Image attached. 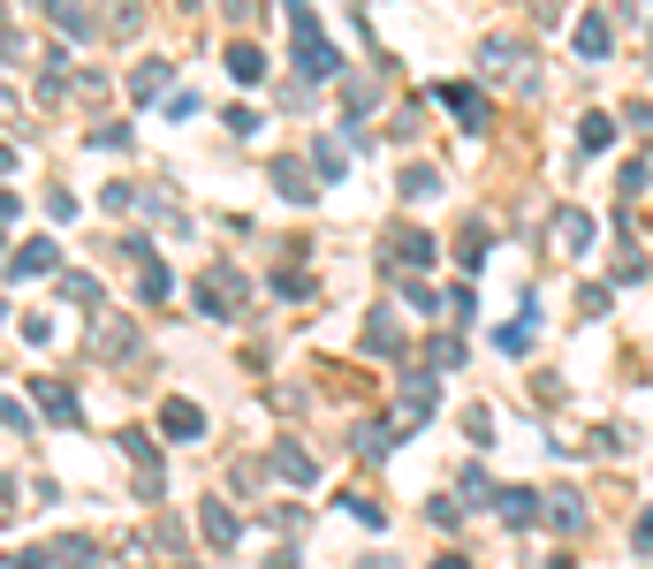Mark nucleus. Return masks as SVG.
Segmentation results:
<instances>
[{"label":"nucleus","instance_id":"obj_33","mask_svg":"<svg viewBox=\"0 0 653 569\" xmlns=\"http://www.w3.org/2000/svg\"><path fill=\"white\" fill-rule=\"evenodd\" d=\"M0 426H23V432H31V411H23L15 395H0Z\"/></svg>","mask_w":653,"mask_h":569},{"label":"nucleus","instance_id":"obj_7","mask_svg":"<svg viewBox=\"0 0 653 569\" xmlns=\"http://www.w3.org/2000/svg\"><path fill=\"white\" fill-rule=\"evenodd\" d=\"M388 259H395V266H426V259H434V236H426V228H388Z\"/></svg>","mask_w":653,"mask_h":569},{"label":"nucleus","instance_id":"obj_6","mask_svg":"<svg viewBox=\"0 0 653 569\" xmlns=\"http://www.w3.org/2000/svg\"><path fill=\"white\" fill-rule=\"evenodd\" d=\"M266 175H274V190H282V198H289V205H312V167H297V159H289V152H282V159H274V167H266Z\"/></svg>","mask_w":653,"mask_h":569},{"label":"nucleus","instance_id":"obj_15","mask_svg":"<svg viewBox=\"0 0 653 569\" xmlns=\"http://www.w3.org/2000/svg\"><path fill=\"white\" fill-rule=\"evenodd\" d=\"M161 92H167V61H153V54H145V61L130 69V99L145 107V99H161Z\"/></svg>","mask_w":653,"mask_h":569},{"label":"nucleus","instance_id":"obj_10","mask_svg":"<svg viewBox=\"0 0 653 569\" xmlns=\"http://www.w3.org/2000/svg\"><path fill=\"white\" fill-rule=\"evenodd\" d=\"M578 54H585V61H608V54H616L608 15H578Z\"/></svg>","mask_w":653,"mask_h":569},{"label":"nucleus","instance_id":"obj_18","mask_svg":"<svg viewBox=\"0 0 653 569\" xmlns=\"http://www.w3.org/2000/svg\"><path fill=\"white\" fill-rule=\"evenodd\" d=\"M161 432H167V440H198V432H205V411H190V403H167V411H161Z\"/></svg>","mask_w":653,"mask_h":569},{"label":"nucleus","instance_id":"obj_8","mask_svg":"<svg viewBox=\"0 0 653 569\" xmlns=\"http://www.w3.org/2000/svg\"><path fill=\"white\" fill-rule=\"evenodd\" d=\"M532 311H539V296H524V311H517V319H501V334H494V342H501V357H532Z\"/></svg>","mask_w":653,"mask_h":569},{"label":"nucleus","instance_id":"obj_3","mask_svg":"<svg viewBox=\"0 0 653 569\" xmlns=\"http://www.w3.org/2000/svg\"><path fill=\"white\" fill-rule=\"evenodd\" d=\"M426 99H434L441 115H456V122H464L472 138H487V122H494V115H487V92H479V84H434Z\"/></svg>","mask_w":653,"mask_h":569},{"label":"nucleus","instance_id":"obj_12","mask_svg":"<svg viewBox=\"0 0 653 569\" xmlns=\"http://www.w3.org/2000/svg\"><path fill=\"white\" fill-rule=\"evenodd\" d=\"M365 349H372V357H403V327H395V311H372V319H365Z\"/></svg>","mask_w":653,"mask_h":569},{"label":"nucleus","instance_id":"obj_27","mask_svg":"<svg viewBox=\"0 0 653 569\" xmlns=\"http://www.w3.org/2000/svg\"><path fill=\"white\" fill-rule=\"evenodd\" d=\"M434 190H441L434 167H403V198H434Z\"/></svg>","mask_w":653,"mask_h":569},{"label":"nucleus","instance_id":"obj_20","mask_svg":"<svg viewBox=\"0 0 653 569\" xmlns=\"http://www.w3.org/2000/svg\"><path fill=\"white\" fill-rule=\"evenodd\" d=\"M198 524H205V540H213V547H236V517H228L221 501H205V509H198Z\"/></svg>","mask_w":653,"mask_h":569},{"label":"nucleus","instance_id":"obj_29","mask_svg":"<svg viewBox=\"0 0 653 569\" xmlns=\"http://www.w3.org/2000/svg\"><path fill=\"white\" fill-rule=\"evenodd\" d=\"M0 61H23V38H15V23H8V0H0Z\"/></svg>","mask_w":653,"mask_h":569},{"label":"nucleus","instance_id":"obj_36","mask_svg":"<svg viewBox=\"0 0 653 569\" xmlns=\"http://www.w3.org/2000/svg\"><path fill=\"white\" fill-rule=\"evenodd\" d=\"M8 167H15V152H8V144H0V175H8Z\"/></svg>","mask_w":653,"mask_h":569},{"label":"nucleus","instance_id":"obj_16","mask_svg":"<svg viewBox=\"0 0 653 569\" xmlns=\"http://www.w3.org/2000/svg\"><path fill=\"white\" fill-rule=\"evenodd\" d=\"M54 266H61V259H54V244H46V236H31V244L15 251V266H8V274L23 282V274H54Z\"/></svg>","mask_w":653,"mask_h":569},{"label":"nucleus","instance_id":"obj_34","mask_svg":"<svg viewBox=\"0 0 653 569\" xmlns=\"http://www.w3.org/2000/svg\"><path fill=\"white\" fill-rule=\"evenodd\" d=\"M639 555H653V509L639 517Z\"/></svg>","mask_w":653,"mask_h":569},{"label":"nucleus","instance_id":"obj_19","mask_svg":"<svg viewBox=\"0 0 653 569\" xmlns=\"http://www.w3.org/2000/svg\"><path fill=\"white\" fill-rule=\"evenodd\" d=\"M38 92H46V99H61V92H69V46H54V54H46V69H38Z\"/></svg>","mask_w":653,"mask_h":569},{"label":"nucleus","instance_id":"obj_25","mask_svg":"<svg viewBox=\"0 0 653 569\" xmlns=\"http://www.w3.org/2000/svg\"><path fill=\"white\" fill-rule=\"evenodd\" d=\"M616 190H624V205H631V198H646V190H653V167H646V159H631V167L616 175Z\"/></svg>","mask_w":653,"mask_h":569},{"label":"nucleus","instance_id":"obj_39","mask_svg":"<svg viewBox=\"0 0 653 569\" xmlns=\"http://www.w3.org/2000/svg\"><path fill=\"white\" fill-rule=\"evenodd\" d=\"M38 8H54V0H38Z\"/></svg>","mask_w":653,"mask_h":569},{"label":"nucleus","instance_id":"obj_24","mask_svg":"<svg viewBox=\"0 0 653 569\" xmlns=\"http://www.w3.org/2000/svg\"><path fill=\"white\" fill-rule=\"evenodd\" d=\"M130 342H138L130 319H107V327H99V357H130Z\"/></svg>","mask_w":653,"mask_h":569},{"label":"nucleus","instance_id":"obj_21","mask_svg":"<svg viewBox=\"0 0 653 569\" xmlns=\"http://www.w3.org/2000/svg\"><path fill=\"white\" fill-rule=\"evenodd\" d=\"M608 144H616V122L608 115H585L578 122V152H608Z\"/></svg>","mask_w":653,"mask_h":569},{"label":"nucleus","instance_id":"obj_22","mask_svg":"<svg viewBox=\"0 0 653 569\" xmlns=\"http://www.w3.org/2000/svg\"><path fill=\"white\" fill-rule=\"evenodd\" d=\"M547 524H555V532H578V524H585V501H578V494H555V501H547Z\"/></svg>","mask_w":653,"mask_h":569},{"label":"nucleus","instance_id":"obj_35","mask_svg":"<svg viewBox=\"0 0 653 569\" xmlns=\"http://www.w3.org/2000/svg\"><path fill=\"white\" fill-rule=\"evenodd\" d=\"M434 569H472V562H464V555H441V562H434Z\"/></svg>","mask_w":653,"mask_h":569},{"label":"nucleus","instance_id":"obj_17","mask_svg":"<svg viewBox=\"0 0 653 569\" xmlns=\"http://www.w3.org/2000/svg\"><path fill=\"white\" fill-rule=\"evenodd\" d=\"M494 509H501V524H509V532H524V524L539 517V494H524V486H517V494H494Z\"/></svg>","mask_w":653,"mask_h":569},{"label":"nucleus","instance_id":"obj_32","mask_svg":"<svg viewBox=\"0 0 653 569\" xmlns=\"http://www.w3.org/2000/svg\"><path fill=\"white\" fill-rule=\"evenodd\" d=\"M479 259H487V228L472 221V228H464V266H479Z\"/></svg>","mask_w":653,"mask_h":569},{"label":"nucleus","instance_id":"obj_38","mask_svg":"<svg viewBox=\"0 0 653 569\" xmlns=\"http://www.w3.org/2000/svg\"><path fill=\"white\" fill-rule=\"evenodd\" d=\"M228 8H251V0H228Z\"/></svg>","mask_w":653,"mask_h":569},{"label":"nucleus","instance_id":"obj_28","mask_svg":"<svg viewBox=\"0 0 653 569\" xmlns=\"http://www.w3.org/2000/svg\"><path fill=\"white\" fill-rule=\"evenodd\" d=\"M616 282H646V251H639V244H624V259H616Z\"/></svg>","mask_w":653,"mask_h":569},{"label":"nucleus","instance_id":"obj_2","mask_svg":"<svg viewBox=\"0 0 653 569\" xmlns=\"http://www.w3.org/2000/svg\"><path fill=\"white\" fill-rule=\"evenodd\" d=\"M190 296H198V311H205V319H236V311L251 304V282H244L236 266H205Z\"/></svg>","mask_w":653,"mask_h":569},{"label":"nucleus","instance_id":"obj_1","mask_svg":"<svg viewBox=\"0 0 653 569\" xmlns=\"http://www.w3.org/2000/svg\"><path fill=\"white\" fill-rule=\"evenodd\" d=\"M289 8V31H297V69H305V84H320V76H334L342 69V54L326 46L320 15H312V0H282Z\"/></svg>","mask_w":653,"mask_h":569},{"label":"nucleus","instance_id":"obj_31","mask_svg":"<svg viewBox=\"0 0 653 569\" xmlns=\"http://www.w3.org/2000/svg\"><path fill=\"white\" fill-rule=\"evenodd\" d=\"M92 144H99V152H122V144H130V130H122V122H99V130H92Z\"/></svg>","mask_w":653,"mask_h":569},{"label":"nucleus","instance_id":"obj_4","mask_svg":"<svg viewBox=\"0 0 653 569\" xmlns=\"http://www.w3.org/2000/svg\"><path fill=\"white\" fill-rule=\"evenodd\" d=\"M479 69H487V76L532 84V46H524V38H487V46H479Z\"/></svg>","mask_w":653,"mask_h":569},{"label":"nucleus","instance_id":"obj_9","mask_svg":"<svg viewBox=\"0 0 653 569\" xmlns=\"http://www.w3.org/2000/svg\"><path fill=\"white\" fill-rule=\"evenodd\" d=\"M130 251H138V296H145V304H161L167 288V266H161V251H145V236H138V244H130Z\"/></svg>","mask_w":653,"mask_h":569},{"label":"nucleus","instance_id":"obj_26","mask_svg":"<svg viewBox=\"0 0 653 569\" xmlns=\"http://www.w3.org/2000/svg\"><path fill=\"white\" fill-rule=\"evenodd\" d=\"M61 304H84V311H92V304H99V282H92V274H61Z\"/></svg>","mask_w":653,"mask_h":569},{"label":"nucleus","instance_id":"obj_11","mask_svg":"<svg viewBox=\"0 0 653 569\" xmlns=\"http://www.w3.org/2000/svg\"><path fill=\"white\" fill-rule=\"evenodd\" d=\"M585 244H593V213H578V205H570V213H555V251H570V259H578Z\"/></svg>","mask_w":653,"mask_h":569},{"label":"nucleus","instance_id":"obj_30","mask_svg":"<svg viewBox=\"0 0 653 569\" xmlns=\"http://www.w3.org/2000/svg\"><path fill=\"white\" fill-rule=\"evenodd\" d=\"M161 107H167V122H190V115H198V92H167Z\"/></svg>","mask_w":653,"mask_h":569},{"label":"nucleus","instance_id":"obj_13","mask_svg":"<svg viewBox=\"0 0 653 569\" xmlns=\"http://www.w3.org/2000/svg\"><path fill=\"white\" fill-rule=\"evenodd\" d=\"M31 403H46V418H54V426H76V418H84V411H76V395H69L61 380H38V388H31Z\"/></svg>","mask_w":653,"mask_h":569},{"label":"nucleus","instance_id":"obj_5","mask_svg":"<svg viewBox=\"0 0 653 569\" xmlns=\"http://www.w3.org/2000/svg\"><path fill=\"white\" fill-rule=\"evenodd\" d=\"M266 463H274V478H289V486H312V478H320V463H312L297 440H274V455H266Z\"/></svg>","mask_w":653,"mask_h":569},{"label":"nucleus","instance_id":"obj_23","mask_svg":"<svg viewBox=\"0 0 653 569\" xmlns=\"http://www.w3.org/2000/svg\"><path fill=\"white\" fill-rule=\"evenodd\" d=\"M312 167H320V182H342V175H349V152L320 138V152H312Z\"/></svg>","mask_w":653,"mask_h":569},{"label":"nucleus","instance_id":"obj_14","mask_svg":"<svg viewBox=\"0 0 653 569\" xmlns=\"http://www.w3.org/2000/svg\"><path fill=\"white\" fill-rule=\"evenodd\" d=\"M228 76H236V84H266V54H259L251 38H236V46H228Z\"/></svg>","mask_w":653,"mask_h":569},{"label":"nucleus","instance_id":"obj_37","mask_svg":"<svg viewBox=\"0 0 653 569\" xmlns=\"http://www.w3.org/2000/svg\"><path fill=\"white\" fill-rule=\"evenodd\" d=\"M547 569H578V562H570V555H562V562H547Z\"/></svg>","mask_w":653,"mask_h":569}]
</instances>
